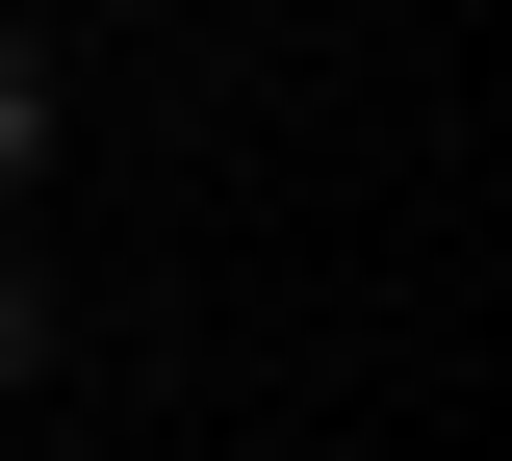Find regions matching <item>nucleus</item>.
I'll return each instance as SVG.
<instances>
[{
  "label": "nucleus",
  "instance_id": "obj_1",
  "mask_svg": "<svg viewBox=\"0 0 512 461\" xmlns=\"http://www.w3.org/2000/svg\"><path fill=\"white\" fill-rule=\"evenodd\" d=\"M26 154H52V52L0 26V205H26Z\"/></svg>",
  "mask_w": 512,
  "mask_h": 461
},
{
  "label": "nucleus",
  "instance_id": "obj_2",
  "mask_svg": "<svg viewBox=\"0 0 512 461\" xmlns=\"http://www.w3.org/2000/svg\"><path fill=\"white\" fill-rule=\"evenodd\" d=\"M26 359H52V282H26V257H0V385H26Z\"/></svg>",
  "mask_w": 512,
  "mask_h": 461
}]
</instances>
